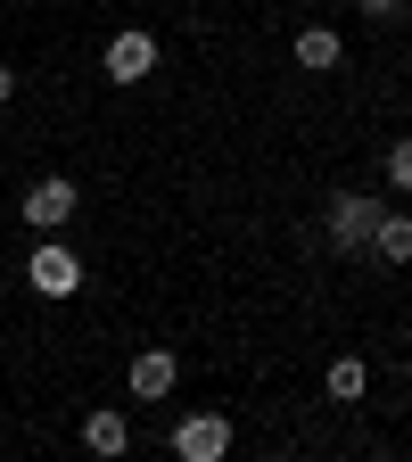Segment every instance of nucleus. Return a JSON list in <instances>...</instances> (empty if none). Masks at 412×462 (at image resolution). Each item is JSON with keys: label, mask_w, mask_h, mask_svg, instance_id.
<instances>
[{"label": "nucleus", "mask_w": 412, "mask_h": 462, "mask_svg": "<svg viewBox=\"0 0 412 462\" xmlns=\"http://www.w3.org/2000/svg\"><path fill=\"white\" fill-rule=\"evenodd\" d=\"M173 380H182V364H173L165 346H149V356H133V396H173Z\"/></svg>", "instance_id": "nucleus-7"}, {"label": "nucleus", "mask_w": 412, "mask_h": 462, "mask_svg": "<svg viewBox=\"0 0 412 462\" xmlns=\"http://www.w3.org/2000/svg\"><path fill=\"white\" fill-rule=\"evenodd\" d=\"M371 256H380V264H412V215H404V207H380V223H371Z\"/></svg>", "instance_id": "nucleus-6"}, {"label": "nucleus", "mask_w": 412, "mask_h": 462, "mask_svg": "<svg viewBox=\"0 0 412 462\" xmlns=\"http://www.w3.org/2000/svg\"><path fill=\"white\" fill-rule=\"evenodd\" d=\"M9 91H17V75H9V67H0V107H9Z\"/></svg>", "instance_id": "nucleus-13"}, {"label": "nucleus", "mask_w": 412, "mask_h": 462, "mask_svg": "<svg viewBox=\"0 0 412 462\" xmlns=\"http://www.w3.org/2000/svg\"><path fill=\"white\" fill-rule=\"evenodd\" d=\"M75 207H83V199H75V182H67V173H50V182H33V190H25V207H17V215H25L33 231H67V223H75Z\"/></svg>", "instance_id": "nucleus-4"}, {"label": "nucleus", "mask_w": 412, "mask_h": 462, "mask_svg": "<svg viewBox=\"0 0 412 462\" xmlns=\"http://www.w3.org/2000/svg\"><path fill=\"white\" fill-rule=\"evenodd\" d=\"M99 67H107V83H141V75H157V42L149 33H115Z\"/></svg>", "instance_id": "nucleus-5"}, {"label": "nucleus", "mask_w": 412, "mask_h": 462, "mask_svg": "<svg viewBox=\"0 0 412 462\" xmlns=\"http://www.w3.org/2000/svg\"><path fill=\"white\" fill-rule=\"evenodd\" d=\"M173 454L182 462H223L231 454V421L223 413H182L173 421Z\"/></svg>", "instance_id": "nucleus-3"}, {"label": "nucleus", "mask_w": 412, "mask_h": 462, "mask_svg": "<svg viewBox=\"0 0 412 462\" xmlns=\"http://www.w3.org/2000/svg\"><path fill=\"white\" fill-rule=\"evenodd\" d=\"M355 9H371V17H396V9H404V0H355Z\"/></svg>", "instance_id": "nucleus-12"}, {"label": "nucleus", "mask_w": 412, "mask_h": 462, "mask_svg": "<svg viewBox=\"0 0 412 462\" xmlns=\"http://www.w3.org/2000/svg\"><path fill=\"white\" fill-rule=\"evenodd\" d=\"M363 388H371V380H363V364H355V356H338V364H330V396H338V404H355Z\"/></svg>", "instance_id": "nucleus-10"}, {"label": "nucleus", "mask_w": 412, "mask_h": 462, "mask_svg": "<svg viewBox=\"0 0 412 462\" xmlns=\"http://www.w3.org/2000/svg\"><path fill=\"white\" fill-rule=\"evenodd\" d=\"M338 58H346V42H338L330 25H306V33H298V67H306V75H330Z\"/></svg>", "instance_id": "nucleus-8"}, {"label": "nucleus", "mask_w": 412, "mask_h": 462, "mask_svg": "<svg viewBox=\"0 0 412 462\" xmlns=\"http://www.w3.org/2000/svg\"><path fill=\"white\" fill-rule=\"evenodd\" d=\"M388 182L412 199V141H396V149H388Z\"/></svg>", "instance_id": "nucleus-11"}, {"label": "nucleus", "mask_w": 412, "mask_h": 462, "mask_svg": "<svg viewBox=\"0 0 412 462\" xmlns=\"http://www.w3.org/2000/svg\"><path fill=\"white\" fill-rule=\"evenodd\" d=\"M25 281L41 289V298H75V289H83V256H75V248H58L50 231H41V248L25 256Z\"/></svg>", "instance_id": "nucleus-2"}, {"label": "nucleus", "mask_w": 412, "mask_h": 462, "mask_svg": "<svg viewBox=\"0 0 412 462\" xmlns=\"http://www.w3.org/2000/svg\"><path fill=\"white\" fill-rule=\"evenodd\" d=\"M371 223H380V199L371 190H338L322 231H330V248H371Z\"/></svg>", "instance_id": "nucleus-1"}, {"label": "nucleus", "mask_w": 412, "mask_h": 462, "mask_svg": "<svg viewBox=\"0 0 412 462\" xmlns=\"http://www.w3.org/2000/svg\"><path fill=\"white\" fill-rule=\"evenodd\" d=\"M83 446H91V454H124V446H133V421H124V413H91V421H83Z\"/></svg>", "instance_id": "nucleus-9"}]
</instances>
